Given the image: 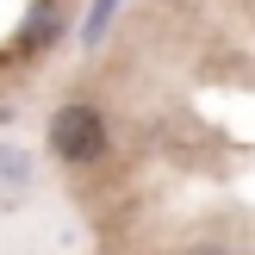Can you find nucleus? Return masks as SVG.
I'll return each instance as SVG.
<instances>
[{
    "mask_svg": "<svg viewBox=\"0 0 255 255\" xmlns=\"http://www.w3.org/2000/svg\"><path fill=\"white\" fill-rule=\"evenodd\" d=\"M50 143L69 162H94L100 149H106V119H100L94 106H62L56 125H50Z\"/></svg>",
    "mask_w": 255,
    "mask_h": 255,
    "instance_id": "f257e3e1",
    "label": "nucleus"
}]
</instances>
